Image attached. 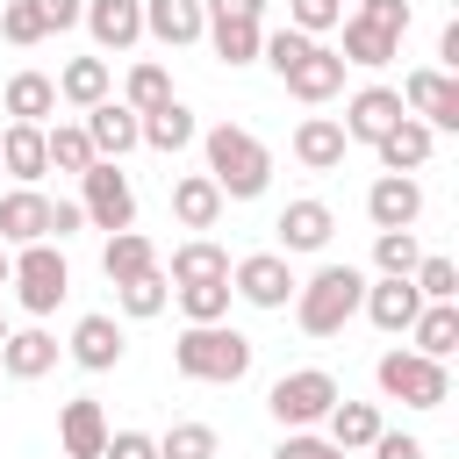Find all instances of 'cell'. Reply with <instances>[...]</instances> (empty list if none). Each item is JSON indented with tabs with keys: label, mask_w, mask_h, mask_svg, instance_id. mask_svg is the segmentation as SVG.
I'll use <instances>...</instances> for the list:
<instances>
[{
	"label": "cell",
	"mask_w": 459,
	"mask_h": 459,
	"mask_svg": "<svg viewBox=\"0 0 459 459\" xmlns=\"http://www.w3.org/2000/svg\"><path fill=\"white\" fill-rule=\"evenodd\" d=\"M201 151H208V179L222 201H258L273 186V151L244 129V122H215L201 129Z\"/></svg>",
	"instance_id": "cell-1"
},
{
	"label": "cell",
	"mask_w": 459,
	"mask_h": 459,
	"mask_svg": "<svg viewBox=\"0 0 459 459\" xmlns=\"http://www.w3.org/2000/svg\"><path fill=\"white\" fill-rule=\"evenodd\" d=\"M251 359H258V344L244 330H230V323H186L179 344H172L179 380H208V387H237L251 373Z\"/></svg>",
	"instance_id": "cell-2"
},
{
	"label": "cell",
	"mask_w": 459,
	"mask_h": 459,
	"mask_svg": "<svg viewBox=\"0 0 459 459\" xmlns=\"http://www.w3.org/2000/svg\"><path fill=\"white\" fill-rule=\"evenodd\" d=\"M366 301V273L359 265H316L301 287H294V323L301 337H337Z\"/></svg>",
	"instance_id": "cell-3"
},
{
	"label": "cell",
	"mask_w": 459,
	"mask_h": 459,
	"mask_svg": "<svg viewBox=\"0 0 459 459\" xmlns=\"http://www.w3.org/2000/svg\"><path fill=\"white\" fill-rule=\"evenodd\" d=\"M373 380H380L387 402H409V409H445V402H452L445 359H423V351H380Z\"/></svg>",
	"instance_id": "cell-4"
},
{
	"label": "cell",
	"mask_w": 459,
	"mask_h": 459,
	"mask_svg": "<svg viewBox=\"0 0 459 459\" xmlns=\"http://www.w3.org/2000/svg\"><path fill=\"white\" fill-rule=\"evenodd\" d=\"M337 402H344V394H337V380H330L323 366H294V373H280L273 394H265V409H273L280 430H308V423H323Z\"/></svg>",
	"instance_id": "cell-5"
},
{
	"label": "cell",
	"mask_w": 459,
	"mask_h": 459,
	"mask_svg": "<svg viewBox=\"0 0 459 459\" xmlns=\"http://www.w3.org/2000/svg\"><path fill=\"white\" fill-rule=\"evenodd\" d=\"M7 287H14V301H22L29 316H50V308L72 294V265H65V251H57V244H29V251H14Z\"/></svg>",
	"instance_id": "cell-6"
},
{
	"label": "cell",
	"mask_w": 459,
	"mask_h": 459,
	"mask_svg": "<svg viewBox=\"0 0 459 459\" xmlns=\"http://www.w3.org/2000/svg\"><path fill=\"white\" fill-rule=\"evenodd\" d=\"M79 208H86V222L93 230H136V186H129V172L122 165H108V158H93L86 172H79Z\"/></svg>",
	"instance_id": "cell-7"
},
{
	"label": "cell",
	"mask_w": 459,
	"mask_h": 459,
	"mask_svg": "<svg viewBox=\"0 0 459 459\" xmlns=\"http://www.w3.org/2000/svg\"><path fill=\"white\" fill-rule=\"evenodd\" d=\"M294 265H287V251H251V258H237L230 265V294L237 301H251V308H287L294 301Z\"/></svg>",
	"instance_id": "cell-8"
},
{
	"label": "cell",
	"mask_w": 459,
	"mask_h": 459,
	"mask_svg": "<svg viewBox=\"0 0 459 459\" xmlns=\"http://www.w3.org/2000/svg\"><path fill=\"white\" fill-rule=\"evenodd\" d=\"M402 108H409L423 129H459V79L437 72V65H423V72L402 79Z\"/></svg>",
	"instance_id": "cell-9"
},
{
	"label": "cell",
	"mask_w": 459,
	"mask_h": 459,
	"mask_svg": "<svg viewBox=\"0 0 459 459\" xmlns=\"http://www.w3.org/2000/svg\"><path fill=\"white\" fill-rule=\"evenodd\" d=\"M280 86L294 93V100H308V108H323V100H337L344 93V57L330 50V43H308L287 72H280Z\"/></svg>",
	"instance_id": "cell-10"
},
{
	"label": "cell",
	"mask_w": 459,
	"mask_h": 459,
	"mask_svg": "<svg viewBox=\"0 0 459 459\" xmlns=\"http://www.w3.org/2000/svg\"><path fill=\"white\" fill-rule=\"evenodd\" d=\"M402 115H409V108H402L394 86H359V93L344 100V122H337V129H344V143H380Z\"/></svg>",
	"instance_id": "cell-11"
},
{
	"label": "cell",
	"mask_w": 459,
	"mask_h": 459,
	"mask_svg": "<svg viewBox=\"0 0 459 459\" xmlns=\"http://www.w3.org/2000/svg\"><path fill=\"white\" fill-rule=\"evenodd\" d=\"M366 215H373V230H416V215H423V179H416V172H380V179L366 186Z\"/></svg>",
	"instance_id": "cell-12"
},
{
	"label": "cell",
	"mask_w": 459,
	"mask_h": 459,
	"mask_svg": "<svg viewBox=\"0 0 459 459\" xmlns=\"http://www.w3.org/2000/svg\"><path fill=\"white\" fill-rule=\"evenodd\" d=\"M108 409L93 402V394H72L65 409H57V445H65V459H100L108 452Z\"/></svg>",
	"instance_id": "cell-13"
},
{
	"label": "cell",
	"mask_w": 459,
	"mask_h": 459,
	"mask_svg": "<svg viewBox=\"0 0 459 459\" xmlns=\"http://www.w3.org/2000/svg\"><path fill=\"white\" fill-rule=\"evenodd\" d=\"M0 244H14V251L50 244V194H36V186H7V194H0Z\"/></svg>",
	"instance_id": "cell-14"
},
{
	"label": "cell",
	"mask_w": 459,
	"mask_h": 459,
	"mask_svg": "<svg viewBox=\"0 0 459 459\" xmlns=\"http://www.w3.org/2000/svg\"><path fill=\"white\" fill-rule=\"evenodd\" d=\"M86 143H93V158H108V165H122L136 143H143V122L122 108V100H100V108H86Z\"/></svg>",
	"instance_id": "cell-15"
},
{
	"label": "cell",
	"mask_w": 459,
	"mask_h": 459,
	"mask_svg": "<svg viewBox=\"0 0 459 459\" xmlns=\"http://www.w3.org/2000/svg\"><path fill=\"white\" fill-rule=\"evenodd\" d=\"M65 351H72V366H86V373H115L129 344H122V323L93 308V316H79V323H72V344H65Z\"/></svg>",
	"instance_id": "cell-16"
},
{
	"label": "cell",
	"mask_w": 459,
	"mask_h": 459,
	"mask_svg": "<svg viewBox=\"0 0 459 459\" xmlns=\"http://www.w3.org/2000/svg\"><path fill=\"white\" fill-rule=\"evenodd\" d=\"M416 308H423V294H416L409 280H366V301H359V316H366L373 330H387V337H409Z\"/></svg>",
	"instance_id": "cell-17"
},
{
	"label": "cell",
	"mask_w": 459,
	"mask_h": 459,
	"mask_svg": "<svg viewBox=\"0 0 459 459\" xmlns=\"http://www.w3.org/2000/svg\"><path fill=\"white\" fill-rule=\"evenodd\" d=\"M79 22L100 50H136L143 43V0H86Z\"/></svg>",
	"instance_id": "cell-18"
},
{
	"label": "cell",
	"mask_w": 459,
	"mask_h": 459,
	"mask_svg": "<svg viewBox=\"0 0 459 459\" xmlns=\"http://www.w3.org/2000/svg\"><path fill=\"white\" fill-rule=\"evenodd\" d=\"M143 36L165 50H186L208 36V14H201V0H143Z\"/></svg>",
	"instance_id": "cell-19"
},
{
	"label": "cell",
	"mask_w": 459,
	"mask_h": 459,
	"mask_svg": "<svg viewBox=\"0 0 459 459\" xmlns=\"http://www.w3.org/2000/svg\"><path fill=\"white\" fill-rule=\"evenodd\" d=\"M50 366H57V337H50L43 323L7 330V344H0V373H7V380H43Z\"/></svg>",
	"instance_id": "cell-20"
},
{
	"label": "cell",
	"mask_w": 459,
	"mask_h": 459,
	"mask_svg": "<svg viewBox=\"0 0 459 459\" xmlns=\"http://www.w3.org/2000/svg\"><path fill=\"white\" fill-rule=\"evenodd\" d=\"M373 151H380V172H423V165H430V151H437V129H423L416 115H402Z\"/></svg>",
	"instance_id": "cell-21"
},
{
	"label": "cell",
	"mask_w": 459,
	"mask_h": 459,
	"mask_svg": "<svg viewBox=\"0 0 459 459\" xmlns=\"http://www.w3.org/2000/svg\"><path fill=\"white\" fill-rule=\"evenodd\" d=\"M273 230H280V251H323L337 215H330V201H287Z\"/></svg>",
	"instance_id": "cell-22"
},
{
	"label": "cell",
	"mask_w": 459,
	"mask_h": 459,
	"mask_svg": "<svg viewBox=\"0 0 459 459\" xmlns=\"http://www.w3.org/2000/svg\"><path fill=\"white\" fill-rule=\"evenodd\" d=\"M0 172H7L14 186H36V179L50 172L43 129H29V122H7V129H0Z\"/></svg>",
	"instance_id": "cell-23"
},
{
	"label": "cell",
	"mask_w": 459,
	"mask_h": 459,
	"mask_svg": "<svg viewBox=\"0 0 459 459\" xmlns=\"http://www.w3.org/2000/svg\"><path fill=\"white\" fill-rule=\"evenodd\" d=\"M344 129H337V115H308L301 129H294V158L308 165V172H337L344 165Z\"/></svg>",
	"instance_id": "cell-24"
},
{
	"label": "cell",
	"mask_w": 459,
	"mask_h": 459,
	"mask_svg": "<svg viewBox=\"0 0 459 459\" xmlns=\"http://www.w3.org/2000/svg\"><path fill=\"white\" fill-rule=\"evenodd\" d=\"M409 351H423V359H452L459 351V301H423L416 308V323H409Z\"/></svg>",
	"instance_id": "cell-25"
},
{
	"label": "cell",
	"mask_w": 459,
	"mask_h": 459,
	"mask_svg": "<svg viewBox=\"0 0 459 459\" xmlns=\"http://www.w3.org/2000/svg\"><path fill=\"white\" fill-rule=\"evenodd\" d=\"M57 115V86L43 72H14L7 79V122H29V129H50Z\"/></svg>",
	"instance_id": "cell-26"
},
{
	"label": "cell",
	"mask_w": 459,
	"mask_h": 459,
	"mask_svg": "<svg viewBox=\"0 0 459 459\" xmlns=\"http://www.w3.org/2000/svg\"><path fill=\"white\" fill-rule=\"evenodd\" d=\"M172 215H179V230H215V215H222L215 179L208 172H179L172 179Z\"/></svg>",
	"instance_id": "cell-27"
},
{
	"label": "cell",
	"mask_w": 459,
	"mask_h": 459,
	"mask_svg": "<svg viewBox=\"0 0 459 459\" xmlns=\"http://www.w3.org/2000/svg\"><path fill=\"white\" fill-rule=\"evenodd\" d=\"M165 280H172V287H194V280H230V251H222L215 237H186V244L172 251Z\"/></svg>",
	"instance_id": "cell-28"
},
{
	"label": "cell",
	"mask_w": 459,
	"mask_h": 459,
	"mask_svg": "<svg viewBox=\"0 0 459 459\" xmlns=\"http://www.w3.org/2000/svg\"><path fill=\"white\" fill-rule=\"evenodd\" d=\"M136 122H143V143H151V151H165V158H179V151L201 136V122H194V108H186V100H165L158 115H136Z\"/></svg>",
	"instance_id": "cell-29"
},
{
	"label": "cell",
	"mask_w": 459,
	"mask_h": 459,
	"mask_svg": "<svg viewBox=\"0 0 459 459\" xmlns=\"http://www.w3.org/2000/svg\"><path fill=\"white\" fill-rule=\"evenodd\" d=\"M100 273L122 287V280H136V273H158V244L143 237V230H115L108 237V251H100Z\"/></svg>",
	"instance_id": "cell-30"
},
{
	"label": "cell",
	"mask_w": 459,
	"mask_h": 459,
	"mask_svg": "<svg viewBox=\"0 0 459 459\" xmlns=\"http://www.w3.org/2000/svg\"><path fill=\"white\" fill-rule=\"evenodd\" d=\"M337 29H344V50H337V57H344V65H359V72H380L387 57H402V43H394V36H380V29H373V22H359V14H344Z\"/></svg>",
	"instance_id": "cell-31"
},
{
	"label": "cell",
	"mask_w": 459,
	"mask_h": 459,
	"mask_svg": "<svg viewBox=\"0 0 459 459\" xmlns=\"http://www.w3.org/2000/svg\"><path fill=\"white\" fill-rule=\"evenodd\" d=\"M323 423H330V445H337V452H366V445H373V437L387 430L373 402H337V409H330Z\"/></svg>",
	"instance_id": "cell-32"
},
{
	"label": "cell",
	"mask_w": 459,
	"mask_h": 459,
	"mask_svg": "<svg viewBox=\"0 0 459 459\" xmlns=\"http://www.w3.org/2000/svg\"><path fill=\"white\" fill-rule=\"evenodd\" d=\"M50 86H57V100H72V108H100V100H108V57H72Z\"/></svg>",
	"instance_id": "cell-33"
},
{
	"label": "cell",
	"mask_w": 459,
	"mask_h": 459,
	"mask_svg": "<svg viewBox=\"0 0 459 459\" xmlns=\"http://www.w3.org/2000/svg\"><path fill=\"white\" fill-rule=\"evenodd\" d=\"M165 301H172V280H165V265H158V273H136V280H122V287H115V308H122L129 323H151V316H165Z\"/></svg>",
	"instance_id": "cell-34"
},
{
	"label": "cell",
	"mask_w": 459,
	"mask_h": 459,
	"mask_svg": "<svg viewBox=\"0 0 459 459\" xmlns=\"http://www.w3.org/2000/svg\"><path fill=\"white\" fill-rule=\"evenodd\" d=\"M165 100H179V93H172V72H165V65H151V57H143V65H129L122 108H129V115H158Z\"/></svg>",
	"instance_id": "cell-35"
},
{
	"label": "cell",
	"mask_w": 459,
	"mask_h": 459,
	"mask_svg": "<svg viewBox=\"0 0 459 459\" xmlns=\"http://www.w3.org/2000/svg\"><path fill=\"white\" fill-rule=\"evenodd\" d=\"M208 43H215V57L237 72V65H258L265 29H258V22H208Z\"/></svg>",
	"instance_id": "cell-36"
},
{
	"label": "cell",
	"mask_w": 459,
	"mask_h": 459,
	"mask_svg": "<svg viewBox=\"0 0 459 459\" xmlns=\"http://www.w3.org/2000/svg\"><path fill=\"white\" fill-rule=\"evenodd\" d=\"M416 258H423L416 230H373V273H380V280H409Z\"/></svg>",
	"instance_id": "cell-37"
},
{
	"label": "cell",
	"mask_w": 459,
	"mask_h": 459,
	"mask_svg": "<svg viewBox=\"0 0 459 459\" xmlns=\"http://www.w3.org/2000/svg\"><path fill=\"white\" fill-rule=\"evenodd\" d=\"M179 316L186 323H230V280H194V287H172Z\"/></svg>",
	"instance_id": "cell-38"
},
{
	"label": "cell",
	"mask_w": 459,
	"mask_h": 459,
	"mask_svg": "<svg viewBox=\"0 0 459 459\" xmlns=\"http://www.w3.org/2000/svg\"><path fill=\"white\" fill-rule=\"evenodd\" d=\"M43 151H50V172H86L93 165V143H86V129L79 122H57V129H43Z\"/></svg>",
	"instance_id": "cell-39"
},
{
	"label": "cell",
	"mask_w": 459,
	"mask_h": 459,
	"mask_svg": "<svg viewBox=\"0 0 459 459\" xmlns=\"http://www.w3.org/2000/svg\"><path fill=\"white\" fill-rule=\"evenodd\" d=\"M409 287H416L423 301H459V265H452L445 251H430V258H416V273H409Z\"/></svg>",
	"instance_id": "cell-40"
},
{
	"label": "cell",
	"mask_w": 459,
	"mask_h": 459,
	"mask_svg": "<svg viewBox=\"0 0 459 459\" xmlns=\"http://www.w3.org/2000/svg\"><path fill=\"white\" fill-rule=\"evenodd\" d=\"M0 36H7L14 50H36V43L50 36V29H43V14H36V0H7V7H0Z\"/></svg>",
	"instance_id": "cell-41"
},
{
	"label": "cell",
	"mask_w": 459,
	"mask_h": 459,
	"mask_svg": "<svg viewBox=\"0 0 459 459\" xmlns=\"http://www.w3.org/2000/svg\"><path fill=\"white\" fill-rule=\"evenodd\" d=\"M158 459H215V430L208 423H172L158 437Z\"/></svg>",
	"instance_id": "cell-42"
},
{
	"label": "cell",
	"mask_w": 459,
	"mask_h": 459,
	"mask_svg": "<svg viewBox=\"0 0 459 459\" xmlns=\"http://www.w3.org/2000/svg\"><path fill=\"white\" fill-rule=\"evenodd\" d=\"M344 22V0H287V29H301V36H330Z\"/></svg>",
	"instance_id": "cell-43"
},
{
	"label": "cell",
	"mask_w": 459,
	"mask_h": 459,
	"mask_svg": "<svg viewBox=\"0 0 459 459\" xmlns=\"http://www.w3.org/2000/svg\"><path fill=\"white\" fill-rule=\"evenodd\" d=\"M359 22H373L380 36H409V0H359Z\"/></svg>",
	"instance_id": "cell-44"
},
{
	"label": "cell",
	"mask_w": 459,
	"mask_h": 459,
	"mask_svg": "<svg viewBox=\"0 0 459 459\" xmlns=\"http://www.w3.org/2000/svg\"><path fill=\"white\" fill-rule=\"evenodd\" d=\"M273 459H351V452H337V445H330V437H316V430H287Z\"/></svg>",
	"instance_id": "cell-45"
},
{
	"label": "cell",
	"mask_w": 459,
	"mask_h": 459,
	"mask_svg": "<svg viewBox=\"0 0 459 459\" xmlns=\"http://www.w3.org/2000/svg\"><path fill=\"white\" fill-rule=\"evenodd\" d=\"M100 459H158V437L151 430H108V452Z\"/></svg>",
	"instance_id": "cell-46"
},
{
	"label": "cell",
	"mask_w": 459,
	"mask_h": 459,
	"mask_svg": "<svg viewBox=\"0 0 459 459\" xmlns=\"http://www.w3.org/2000/svg\"><path fill=\"white\" fill-rule=\"evenodd\" d=\"M366 452H373V459H423V437H416V430H380Z\"/></svg>",
	"instance_id": "cell-47"
},
{
	"label": "cell",
	"mask_w": 459,
	"mask_h": 459,
	"mask_svg": "<svg viewBox=\"0 0 459 459\" xmlns=\"http://www.w3.org/2000/svg\"><path fill=\"white\" fill-rule=\"evenodd\" d=\"M208 22H265V0H201Z\"/></svg>",
	"instance_id": "cell-48"
},
{
	"label": "cell",
	"mask_w": 459,
	"mask_h": 459,
	"mask_svg": "<svg viewBox=\"0 0 459 459\" xmlns=\"http://www.w3.org/2000/svg\"><path fill=\"white\" fill-rule=\"evenodd\" d=\"M86 230V208L79 201H50V244H65V237H79Z\"/></svg>",
	"instance_id": "cell-49"
},
{
	"label": "cell",
	"mask_w": 459,
	"mask_h": 459,
	"mask_svg": "<svg viewBox=\"0 0 459 459\" xmlns=\"http://www.w3.org/2000/svg\"><path fill=\"white\" fill-rule=\"evenodd\" d=\"M36 14H43V29L57 36V29H79V14H86V0H36Z\"/></svg>",
	"instance_id": "cell-50"
},
{
	"label": "cell",
	"mask_w": 459,
	"mask_h": 459,
	"mask_svg": "<svg viewBox=\"0 0 459 459\" xmlns=\"http://www.w3.org/2000/svg\"><path fill=\"white\" fill-rule=\"evenodd\" d=\"M437 72H459V22H445L437 36Z\"/></svg>",
	"instance_id": "cell-51"
},
{
	"label": "cell",
	"mask_w": 459,
	"mask_h": 459,
	"mask_svg": "<svg viewBox=\"0 0 459 459\" xmlns=\"http://www.w3.org/2000/svg\"><path fill=\"white\" fill-rule=\"evenodd\" d=\"M7 273H14V251H7V244H0V287H7Z\"/></svg>",
	"instance_id": "cell-52"
},
{
	"label": "cell",
	"mask_w": 459,
	"mask_h": 459,
	"mask_svg": "<svg viewBox=\"0 0 459 459\" xmlns=\"http://www.w3.org/2000/svg\"><path fill=\"white\" fill-rule=\"evenodd\" d=\"M0 344H7V316H0Z\"/></svg>",
	"instance_id": "cell-53"
}]
</instances>
